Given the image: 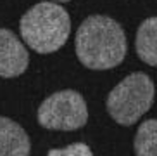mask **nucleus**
Returning a JSON list of instances; mask_svg holds the SVG:
<instances>
[{"instance_id": "f257e3e1", "label": "nucleus", "mask_w": 157, "mask_h": 156, "mask_svg": "<svg viewBox=\"0 0 157 156\" xmlns=\"http://www.w3.org/2000/svg\"><path fill=\"white\" fill-rule=\"evenodd\" d=\"M124 30L109 16L93 14L76 31V55L88 69H111L126 57Z\"/></svg>"}, {"instance_id": "f03ea898", "label": "nucleus", "mask_w": 157, "mask_h": 156, "mask_svg": "<svg viewBox=\"0 0 157 156\" xmlns=\"http://www.w3.org/2000/svg\"><path fill=\"white\" fill-rule=\"evenodd\" d=\"M19 31L26 45L38 54H52L64 45L71 33L67 10L56 2H40L23 14Z\"/></svg>"}, {"instance_id": "7ed1b4c3", "label": "nucleus", "mask_w": 157, "mask_h": 156, "mask_svg": "<svg viewBox=\"0 0 157 156\" xmlns=\"http://www.w3.org/2000/svg\"><path fill=\"white\" fill-rule=\"evenodd\" d=\"M154 102V82L142 71L131 73L121 80L107 96L105 108L114 121L119 125L136 123Z\"/></svg>"}, {"instance_id": "20e7f679", "label": "nucleus", "mask_w": 157, "mask_h": 156, "mask_svg": "<svg viewBox=\"0 0 157 156\" xmlns=\"http://www.w3.org/2000/svg\"><path fill=\"white\" fill-rule=\"evenodd\" d=\"M36 118L38 123L47 130L71 132L86 125L88 108L79 92L59 90L40 104Z\"/></svg>"}, {"instance_id": "39448f33", "label": "nucleus", "mask_w": 157, "mask_h": 156, "mask_svg": "<svg viewBox=\"0 0 157 156\" xmlns=\"http://www.w3.org/2000/svg\"><path fill=\"white\" fill-rule=\"evenodd\" d=\"M29 64V52L14 31L0 28V76L16 78Z\"/></svg>"}, {"instance_id": "423d86ee", "label": "nucleus", "mask_w": 157, "mask_h": 156, "mask_svg": "<svg viewBox=\"0 0 157 156\" xmlns=\"http://www.w3.org/2000/svg\"><path fill=\"white\" fill-rule=\"evenodd\" d=\"M31 142L19 123L0 116V156H28Z\"/></svg>"}, {"instance_id": "0eeeda50", "label": "nucleus", "mask_w": 157, "mask_h": 156, "mask_svg": "<svg viewBox=\"0 0 157 156\" xmlns=\"http://www.w3.org/2000/svg\"><path fill=\"white\" fill-rule=\"evenodd\" d=\"M136 54L148 66H157V18L145 19L136 31Z\"/></svg>"}, {"instance_id": "6e6552de", "label": "nucleus", "mask_w": 157, "mask_h": 156, "mask_svg": "<svg viewBox=\"0 0 157 156\" xmlns=\"http://www.w3.org/2000/svg\"><path fill=\"white\" fill-rule=\"evenodd\" d=\"M135 154L138 156H155L157 154V121L154 118L145 120L135 135Z\"/></svg>"}, {"instance_id": "1a4fd4ad", "label": "nucleus", "mask_w": 157, "mask_h": 156, "mask_svg": "<svg viewBox=\"0 0 157 156\" xmlns=\"http://www.w3.org/2000/svg\"><path fill=\"white\" fill-rule=\"evenodd\" d=\"M48 156H92V149L83 142H74L66 147L50 149Z\"/></svg>"}, {"instance_id": "9d476101", "label": "nucleus", "mask_w": 157, "mask_h": 156, "mask_svg": "<svg viewBox=\"0 0 157 156\" xmlns=\"http://www.w3.org/2000/svg\"><path fill=\"white\" fill-rule=\"evenodd\" d=\"M52 2H69V0H52Z\"/></svg>"}]
</instances>
